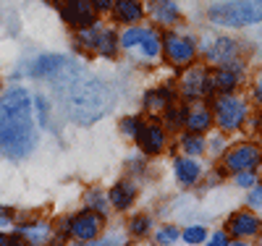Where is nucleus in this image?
Returning <instances> with one entry per match:
<instances>
[{
    "label": "nucleus",
    "mask_w": 262,
    "mask_h": 246,
    "mask_svg": "<svg viewBox=\"0 0 262 246\" xmlns=\"http://www.w3.org/2000/svg\"><path fill=\"white\" fill-rule=\"evenodd\" d=\"M60 16L74 29L90 27L97 21V11L92 6V0H69V3H60Z\"/></svg>",
    "instance_id": "nucleus-7"
},
{
    "label": "nucleus",
    "mask_w": 262,
    "mask_h": 246,
    "mask_svg": "<svg viewBox=\"0 0 262 246\" xmlns=\"http://www.w3.org/2000/svg\"><path fill=\"white\" fill-rule=\"evenodd\" d=\"M212 92H215V86H212V79H210L205 65H191V69L184 71V76H181V95H184V100L194 102V100L210 97Z\"/></svg>",
    "instance_id": "nucleus-6"
},
{
    "label": "nucleus",
    "mask_w": 262,
    "mask_h": 246,
    "mask_svg": "<svg viewBox=\"0 0 262 246\" xmlns=\"http://www.w3.org/2000/svg\"><path fill=\"white\" fill-rule=\"evenodd\" d=\"M205 238H207V233H205V228H200V226L184 231V241H186V243H202Z\"/></svg>",
    "instance_id": "nucleus-31"
},
{
    "label": "nucleus",
    "mask_w": 262,
    "mask_h": 246,
    "mask_svg": "<svg viewBox=\"0 0 262 246\" xmlns=\"http://www.w3.org/2000/svg\"><path fill=\"white\" fill-rule=\"evenodd\" d=\"M262 160V149L257 144H236L226 152V168L231 173L238 170H254Z\"/></svg>",
    "instance_id": "nucleus-8"
},
{
    "label": "nucleus",
    "mask_w": 262,
    "mask_h": 246,
    "mask_svg": "<svg viewBox=\"0 0 262 246\" xmlns=\"http://www.w3.org/2000/svg\"><path fill=\"white\" fill-rule=\"evenodd\" d=\"M163 55H165V60L170 65H176V69H181V65H191V60L196 55V44L186 34L168 32L163 37Z\"/></svg>",
    "instance_id": "nucleus-5"
},
{
    "label": "nucleus",
    "mask_w": 262,
    "mask_h": 246,
    "mask_svg": "<svg viewBox=\"0 0 262 246\" xmlns=\"http://www.w3.org/2000/svg\"><path fill=\"white\" fill-rule=\"evenodd\" d=\"M37 144L32 97L27 89H8L0 97V154L21 160Z\"/></svg>",
    "instance_id": "nucleus-2"
},
{
    "label": "nucleus",
    "mask_w": 262,
    "mask_h": 246,
    "mask_svg": "<svg viewBox=\"0 0 262 246\" xmlns=\"http://www.w3.org/2000/svg\"><path fill=\"white\" fill-rule=\"evenodd\" d=\"M69 69L55 76V84L63 95L66 116L79 126H92L105 113H111L113 89L95 76H76V71H69Z\"/></svg>",
    "instance_id": "nucleus-1"
},
{
    "label": "nucleus",
    "mask_w": 262,
    "mask_h": 246,
    "mask_svg": "<svg viewBox=\"0 0 262 246\" xmlns=\"http://www.w3.org/2000/svg\"><path fill=\"white\" fill-rule=\"evenodd\" d=\"M249 207H262V186H252L249 191Z\"/></svg>",
    "instance_id": "nucleus-34"
},
{
    "label": "nucleus",
    "mask_w": 262,
    "mask_h": 246,
    "mask_svg": "<svg viewBox=\"0 0 262 246\" xmlns=\"http://www.w3.org/2000/svg\"><path fill=\"white\" fill-rule=\"evenodd\" d=\"M179 238H181V233L173 228V226H163V228L155 233V241H158V243H176Z\"/></svg>",
    "instance_id": "nucleus-30"
},
{
    "label": "nucleus",
    "mask_w": 262,
    "mask_h": 246,
    "mask_svg": "<svg viewBox=\"0 0 262 246\" xmlns=\"http://www.w3.org/2000/svg\"><path fill=\"white\" fill-rule=\"evenodd\" d=\"M11 220H13V217H11V212L0 207V226H11Z\"/></svg>",
    "instance_id": "nucleus-37"
},
{
    "label": "nucleus",
    "mask_w": 262,
    "mask_h": 246,
    "mask_svg": "<svg viewBox=\"0 0 262 246\" xmlns=\"http://www.w3.org/2000/svg\"><path fill=\"white\" fill-rule=\"evenodd\" d=\"M181 147H184L186 154H202L205 147H207V142L202 139V133L189 131V133H184V137H181Z\"/></svg>",
    "instance_id": "nucleus-26"
},
{
    "label": "nucleus",
    "mask_w": 262,
    "mask_h": 246,
    "mask_svg": "<svg viewBox=\"0 0 262 246\" xmlns=\"http://www.w3.org/2000/svg\"><path fill=\"white\" fill-rule=\"evenodd\" d=\"M53 236V228L48 220H29L18 228V238H24L29 243H45Z\"/></svg>",
    "instance_id": "nucleus-17"
},
{
    "label": "nucleus",
    "mask_w": 262,
    "mask_h": 246,
    "mask_svg": "<svg viewBox=\"0 0 262 246\" xmlns=\"http://www.w3.org/2000/svg\"><path fill=\"white\" fill-rule=\"evenodd\" d=\"M69 65H74L66 55H42L39 60H34L32 65V76H42V79H55L58 74H63Z\"/></svg>",
    "instance_id": "nucleus-14"
},
{
    "label": "nucleus",
    "mask_w": 262,
    "mask_h": 246,
    "mask_svg": "<svg viewBox=\"0 0 262 246\" xmlns=\"http://www.w3.org/2000/svg\"><path fill=\"white\" fill-rule=\"evenodd\" d=\"M6 243H8V238H6L3 233H0V246H6Z\"/></svg>",
    "instance_id": "nucleus-40"
},
{
    "label": "nucleus",
    "mask_w": 262,
    "mask_h": 246,
    "mask_svg": "<svg viewBox=\"0 0 262 246\" xmlns=\"http://www.w3.org/2000/svg\"><path fill=\"white\" fill-rule=\"evenodd\" d=\"M228 231L236 238H247V236H257L262 231V220L252 212H236L228 220Z\"/></svg>",
    "instance_id": "nucleus-13"
},
{
    "label": "nucleus",
    "mask_w": 262,
    "mask_h": 246,
    "mask_svg": "<svg viewBox=\"0 0 262 246\" xmlns=\"http://www.w3.org/2000/svg\"><path fill=\"white\" fill-rule=\"evenodd\" d=\"M107 205H111L107 194H102V191H97V189L86 191V207H90V210H95V212L105 215V212H107Z\"/></svg>",
    "instance_id": "nucleus-27"
},
{
    "label": "nucleus",
    "mask_w": 262,
    "mask_h": 246,
    "mask_svg": "<svg viewBox=\"0 0 262 246\" xmlns=\"http://www.w3.org/2000/svg\"><path fill=\"white\" fill-rule=\"evenodd\" d=\"M212 113H215V121H217V126H221L223 131H236V128H242V123L247 121L249 107H247L244 97H238L233 92H226L217 100H212Z\"/></svg>",
    "instance_id": "nucleus-4"
},
{
    "label": "nucleus",
    "mask_w": 262,
    "mask_h": 246,
    "mask_svg": "<svg viewBox=\"0 0 262 246\" xmlns=\"http://www.w3.org/2000/svg\"><path fill=\"white\" fill-rule=\"evenodd\" d=\"M149 226H152V220L147 215H137V217H131L128 231H131V236H147L149 233Z\"/></svg>",
    "instance_id": "nucleus-28"
},
{
    "label": "nucleus",
    "mask_w": 262,
    "mask_h": 246,
    "mask_svg": "<svg viewBox=\"0 0 262 246\" xmlns=\"http://www.w3.org/2000/svg\"><path fill=\"white\" fill-rule=\"evenodd\" d=\"M149 13H152V18H155L158 24H163V27H173V24L179 21V16H181L176 0H152Z\"/></svg>",
    "instance_id": "nucleus-18"
},
{
    "label": "nucleus",
    "mask_w": 262,
    "mask_h": 246,
    "mask_svg": "<svg viewBox=\"0 0 262 246\" xmlns=\"http://www.w3.org/2000/svg\"><path fill=\"white\" fill-rule=\"evenodd\" d=\"M254 97H257V102L262 105V76L257 79V86H254Z\"/></svg>",
    "instance_id": "nucleus-39"
},
{
    "label": "nucleus",
    "mask_w": 262,
    "mask_h": 246,
    "mask_svg": "<svg viewBox=\"0 0 262 246\" xmlns=\"http://www.w3.org/2000/svg\"><path fill=\"white\" fill-rule=\"evenodd\" d=\"M139 128H142V121H139L137 116H128V118L121 121V133H123V137H134V139H137Z\"/></svg>",
    "instance_id": "nucleus-29"
},
{
    "label": "nucleus",
    "mask_w": 262,
    "mask_h": 246,
    "mask_svg": "<svg viewBox=\"0 0 262 246\" xmlns=\"http://www.w3.org/2000/svg\"><path fill=\"white\" fill-rule=\"evenodd\" d=\"M107 199H111V205L116 210H128L131 205H134V199H137V186L131 184V181H121L111 189V194H107Z\"/></svg>",
    "instance_id": "nucleus-20"
},
{
    "label": "nucleus",
    "mask_w": 262,
    "mask_h": 246,
    "mask_svg": "<svg viewBox=\"0 0 262 246\" xmlns=\"http://www.w3.org/2000/svg\"><path fill=\"white\" fill-rule=\"evenodd\" d=\"M176 102V92H173L170 86H160V89H149L144 92V110L149 116H163V110Z\"/></svg>",
    "instance_id": "nucleus-15"
},
{
    "label": "nucleus",
    "mask_w": 262,
    "mask_h": 246,
    "mask_svg": "<svg viewBox=\"0 0 262 246\" xmlns=\"http://www.w3.org/2000/svg\"><path fill=\"white\" fill-rule=\"evenodd\" d=\"M100 231H102V215L95 210H84L71 220V236L84 241V243L95 241L100 236Z\"/></svg>",
    "instance_id": "nucleus-9"
},
{
    "label": "nucleus",
    "mask_w": 262,
    "mask_h": 246,
    "mask_svg": "<svg viewBox=\"0 0 262 246\" xmlns=\"http://www.w3.org/2000/svg\"><path fill=\"white\" fill-rule=\"evenodd\" d=\"M236 184H238V186H244V189H252V186L257 184L254 170H238V173H236Z\"/></svg>",
    "instance_id": "nucleus-32"
},
{
    "label": "nucleus",
    "mask_w": 262,
    "mask_h": 246,
    "mask_svg": "<svg viewBox=\"0 0 262 246\" xmlns=\"http://www.w3.org/2000/svg\"><path fill=\"white\" fill-rule=\"evenodd\" d=\"M173 165H176V178H179L181 186H194L196 181H200L202 168H200V163H196L194 158H176Z\"/></svg>",
    "instance_id": "nucleus-21"
},
{
    "label": "nucleus",
    "mask_w": 262,
    "mask_h": 246,
    "mask_svg": "<svg viewBox=\"0 0 262 246\" xmlns=\"http://www.w3.org/2000/svg\"><path fill=\"white\" fill-rule=\"evenodd\" d=\"M163 121H165V128H168V131L184 128V123H186V107H181V105H176V102H170V105L163 110Z\"/></svg>",
    "instance_id": "nucleus-24"
},
{
    "label": "nucleus",
    "mask_w": 262,
    "mask_h": 246,
    "mask_svg": "<svg viewBox=\"0 0 262 246\" xmlns=\"http://www.w3.org/2000/svg\"><path fill=\"white\" fill-rule=\"evenodd\" d=\"M137 144L144 154H160L165 149V128L158 123H142L139 133H137Z\"/></svg>",
    "instance_id": "nucleus-10"
},
{
    "label": "nucleus",
    "mask_w": 262,
    "mask_h": 246,
    "mask_svg": "<svg viewBox=\"0 0 262 246\" xmlns=\"http://www.w3.org/2000/svg\"><path fill=\"white\" fill-rule=\"evenodd\" d=\"M210 243H212V246H226V243H231V238H228V233L221 231V233H215V236L210 238Z\"/></svg>",
    "instance_id": "nucleus-36"
},
{
    "label": "nucleus",
    "mask_w": 262,
    "mask_h": 246,
    "mask_svg": "<svg viewBox=\"0 0 262 246\" xmlns=\"http://www.w3.org/2000/svg\"><path fill=\"white\" fill-rule=\"evenodd\" d=\"M210 149H212V152H221V149H223V139H221V137H212Z\"/></svg>",
    "instance_id": "nucleus-38"
},
{
    "label": "nucleus",
    "mask_w": 262,
    "mask_h": 246,
    "mask_svg": "<svg viewBox=\"0 0 262 246\" xmlns=\"http://www.w3.org/2000/svg\"><path fill=\"white\" fill-rule=\"evenodd\" d=\"M210 21L217 27H252L262 21V0H228L207 11Z\"/></svg>",
    "instance_id": "nucleus-3"
},
{
    "label": "nucleus",
    "mask_w": 262,
    "mask_h": 246,
    "mask_svg": "<svg viewBox=\"0 0 262 246\" xmlns=\"http://www.w3.org/2000/svg\"><path fill=\"white\" fill-rule=\"evenodd\" d=\"M92 6H95L97 13H107V11H113L116 0H92Z\"/></svg>",
    "instance_id": "nucleus-35"
},
{
    "label": "nucleus",
    "mask_w": 262,
    "mask_h": 246,
    "mask_svg": "<svg viewBox=\"0 0 262 246\" xmlns=\"http://www.w3.org/2000/svg\"><path fill=\"white\" fill-rule=\"evenodd\" d=\"M137 50H142L144 58L155 60V58L163 53V37H160L155 29H147V34H144V39L139 42V48H137Z\"/></svg>",
    "instance_id": "nucleus-23"
},
{
    "label": "nucleus",
    "mask_w": 262,
    "mask_h": 246,
    "mask_svg": "<svg viewBox=\"0 0 262 246\" xmlns=\"http://www.w3.org/2000/svg\"><path fill=\"white\" fill-rule=\"evenodd\" d=\"M58 3H69V0H58Z\"/></svg>",
    "instance_id": "nucleus-41"
},
{
    "label": "nucleus",
    "mask_w": 262,
    "mask_h": 246,
    "mask_svg": "<svg viewBox=\"0 0 262 246\" xmlns=\"http://www.w3.org/2000/svg\"><path fill=\"white\" fill-rule=\"evenodd\" d=\"M118 34L111 29V27H102L100 24V32H97V39H95V50L102 55V58H116L118 55Z\"/></svg>",
    "instance_id": "nucleus-22"
},
{
    "label": "nucleus",
    "mask_w": 262,
    "mask_h": 246,
    "mask_svg": "<svg viewBox=\"0 0 262 246\" xmlns=\"http://www.w3.org/2000/svg\"><path fill=\"white\" fill-rule=\"evenodd\" d=\"M210 126H212V110H210V107H205V105H191V107H186V123H184V128L202 133V131H207Z\"/></svg>",
    "instance_id": "nucleus-19"
},
{
    "label": "nucleus",
    "mask_w": 262,
    "mask_h": 246,
    "mask_svg": "<svg viewBox=\"0 0 262 246\" xmlns=\"http://www.w3.org/2000/svg\"><path fill=\"white\" fill-rule=\"evenodd\" d=\"M242 76H244V69H242V63H223L217 71H212L210 74V79H212V86L217 89L221 95H226V92H233V89L238 86V81H242Z\"/></svg>",
    "instance_id": "nucleus-11"
},
{
    "label": "nucleus",
    "mask_w": 262,
    "mask_h": 246,
    "mask_svg": "<svg viewBox=\"0 0 262 246\" xmlns=\"http://www.w3.org/2000/svg\"><path fill=\"white\" fill-rule=\"evenodd\" d=\"M69 233H71V220L69 217H63V220H58V231H55V238H69Z\"/></svg>",
    "instance_id": "nucleus-33"
},
{
    "label": "nucleus",
    "mask_w": 262,
    "mask_h": 246,
    "mask_svg": "<svg viewBox=\"0 0 262 246\" xmlns=\"http://www.w3.org/2000/svg\"><path fill=\"white\" fill-rule=\"evenodd\" d=\"M144 16V8L139 0H116V6H113V18L118 21V24H139Z\"/></svg>",
    "instance_id": "nucleus-16"
},
{
    "label": "nucleus",
    "mask_w": 262,
    "mask_h": 246,
    "mask_svg": "<svg viewBox=\"0 0 262 246\" xmlns=\"http://www.w3.org/2000/svg\"><path fill=\"white\" fill-rule=\"evenodd\" d=\"M144 34H147V29H144V27H137V24H131L128 29H123V34L118 37L121 50H137L139 42L144 39Z\"/></svg>",
    "instance_id": "nucleus-25"
},
{
    "label": "nucleus",
    "mask_w": 262,
    "mask_h": 246,
    "mask_svg": "<svg viewBox=\"0 0 262 246\" xmlns=\"http://www.w3.org/2000/svg\"><path fill=\"white\" fill-rule=\"evenodd\" d=\"M205 55H207V60H210V63L223 65V63L236 60V55H238V44H236L231 37H215V39L207 44Z\"/></svg>",
    "instance_id": "nucleus-12"
}]
</instances>
